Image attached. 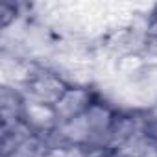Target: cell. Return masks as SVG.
Here are the masks:
<instances>
[{
    "label": "cell",
    "mask_w": 157,
    "mask_h": 157,
    "mask_svg": "<svg viewBox=\"0 0 157 157\" xmlns=\"http://www.w3.org/2000/svg\"><path fill=\"white\" fill-rule=\"evenodd\" d=\"M94 100H96V94L89 85H68V89L54 105L59 124L82 117Z\"/></svg>",
    "instance_id": "6da1fadb"
}]
</instances>
